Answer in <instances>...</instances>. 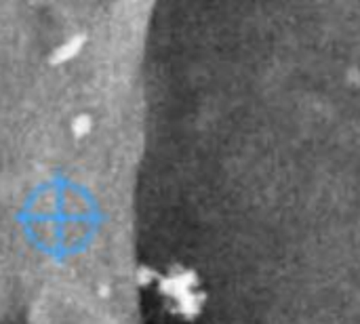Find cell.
<instances>
[{
    "label": "cell",
    "mask_w": 360,
    "mask_h": 324,
    "mask_svg": "<svg viewBox=\"0 0 360 324\" xmlns=\"http://www.w3.org/2000/svg\"><path fill=\"white\" fill-rule=\"evenodd\" d=\"M80 44H82V40L80 38H76V40H72L70 44H65L63 48H59L57 51V57H55V61H63V59H70L78 48H80Z\"/></svg>",
    "instance_id": "1"
},
{
    "label": "cell",
    "mask_w": 360,
    "mask_h": 324,
    "mask_svg": "<svg viewBox=\"0 0 360 324\" xmlns=\"http://www.w3.org/2000/svg\"><path fill=\"white\" fill-rule=\"evenodd\" d=\"M76 122H78L76 124V135H82V133L89 131V118H78Z\"/></svg>",
    "instance_id": "2"
}]
</instances>
